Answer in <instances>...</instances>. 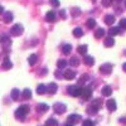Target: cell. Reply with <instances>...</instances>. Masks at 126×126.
<instances>
[{"label": "cell", "instance_id": "1", "mask_svg": "<svg viewBox=\"0 0 126 126\" xmlns=\"http://www.w3.org/2000/svg\"><path fill=\"white\" fill-rule=\"evenodd\" d=\"M29 106L28 105H23V106H20V107H18L16 109V111H15V119H18V120H20V121H23L24 119H25V116L29 113Z\"/></svg>", "mask_w": 126, "mask_h": 126}, {"label": "cell", "instance_id": "2", "mask_svg": "<svg viewBox=\"0 0 126 126\" xmlns=\"http://www.w3.org/2000/svg\"><path fill=\"white\" fill-rule=\"evenodd\" d=\"M23 32H24V28L22 24H15L12 27V29H10V34L14 35V37H19V35H22L23 34Z\"/></svg>", "mask_w": 126, "mask_h": 126}, {"label": "cell", "instance_id": "3", "mask_svg": "<svg viewBox=\"0 0 126 126\" xmlns=\"http://www.w3.org/2000/svg\"><path fill=\"white\" fill-rule=\"evenodd\" d=\"M67 90H68V94H71V96H73V97H78L82 93V88L77 85L76 86H69Z\"/></svg>", "mask_w": 126, "mask_h": 126}, {"label": "cell", "instance_id": "4", "mask_svg": "<svg viewBox=\"0 0 126 126\" xmlns=\"http://www.w3.org/2000/svg\"><path fill=\"white\" fill-rule=\"evenodd\" d=\"M81 120H82V119H81L79 115L72 113V115H69L68 119H67V125H76V124H78Z\"/></svg>", "mask_w": 126, "mask_h": 126}, {"label": "cell", "instance_id": "5", "mask_svg": "<svg viewBox=\"0 0 126 126\" xmlns=\"http://www.w3.org/2000/svg\"><path fill=\"white\" fill-rule=\"evenodd\" d=\"M53 110H54L56 113L61 115V113H64V112H66L67 107H66V105H63V103H61V102H57V103L53 105Z\"/></svg>", "mask_w": 126, "mask_h": 126}, {"label": "cell", "instance_id": "6", "mask_svg": "<svg viewBox=\"0 0 126 126\" xmlns=\"http://www.w3.org/2000/svg\"><path fill=\"white\" fill-rule=\"evenodd\" d=\"M112 71V64L111 63H103V64L100 67V72L103 73V75H110Z\"/></svg>", "mask_w": 126, "mask_h": 126}, {"label": "cell", "instance_id": "7", "mask_svg": "<svg viewBox=\"0 0 126 126\" xmlns=\"http://www.w3.org/2000/svg\"><path fill=\"white\" fill-rule=\"evenodd\" d=\"M91 94H92V90H91V87H85V88H82L81 96H82L83 100H88V98H91Z\"/></svg>", "mask_w": 126, "mask_h": 126}, {"label": "cell", "instance_id": "8", "mask_svg": "<svg viewBox=\"0 0 126 126\" xmlns=\"http://www.w3.org/2000/svg\"><path fill=\"white\" fill-rule=\"evenodd\" d=\"M57 90H58V86H57V83H54V82H50L49 85L47 86V92L50 93V94H54L57 92Z\"/></svg>", "mask_w": 126, "mask_h": 126}, {"label": "cell", "instance_id": "9", "mask_svg": "<svg viewBox=\"0 0 126 126\" xmlns=\"http://www.w3.org/2000/svg\"><path fill=\"white\" fill-rule=\"evenodd\" d=\"M0 43H1L4 47H9L10 44H12V40H10V38L8 35L3 34V35H0Z\"/></svg>", "mask_w": 126, "mask_h": 126}, {"label": "cell", "instance_id": "10", "mask_svg": "<svg viewBox=\"0 0 126 126\" xmlns=\"http://www.w3.org/2000/svg\"><path fill=\"white\" fill-rule=\"evenodd\" d=\"M106 107L109 109V111H115L117 109V105H116V101L115 100H109L106 102Z\"/></svg>", "mask_w": 126, "mask_h": 126}, {"label": "cell", "instance_id": "11", "mask_svg": "<svg viewBox=\"0 0 126 126\" xmlns=\"http://www.w3.org/2000/svg\"><path fill=\"white\" fill-rule=\"evenodd\" d=\"M63 77H64L66 79H73L76 77V72L72 71V69H67L64 73H63Z\"/></svg>", "mask_w": 126, "mask_h": 126}, {"label": "cell", "instance_id": "12", "mask_svg": "<svg viewBox=\"0 0 126 126\" xmlns=\"http://www.w3.org/2000/svg\"><path fill=\"white\" fill-rule=\"evenodd\" d=\"M1 67L4 69H10V68H13V63H12V61L6 57V58H4V61L1 63Z\"/></svg>", "mask_w": 126, "mask_h": 126}, {"label": "cell", "instance_id": "13", "mask_svg": "<svg viewBox=\"0 0 126 126\" xmlns=\"http://www.w3.org/2000/svg\"><path fill=\"white\" fill-rule=\"evenodd\" d=\"M48 105L47 103H39L38 106H37V111L39 112V113H46L47 111H48Z\"/></svg>", "mask_w": 126, "mask_h": 126}, {"label": "cell", "instance_id": "14", "mask_svg": "<svg viewBox=\"0 0 126 126\" xmlns=\"http://www.w3.org/2000/svg\"><path fill=\"white\" fill-rule=\"evenodd\" d=\"M83 63H85L86 66L91 67V66L94 64V59H93V57H91V56H86L85 58H83Z\"/></svg>", "mask_w": 126, "mask_h": 126}, {"label": "cell", "instance_id": "15", "mask_svg": "<svg viewBox=\"0 0 126 126\" xmlns=\"http://www.w3.org/2000/svg\"><path fill=\"white\" fill-rule=\"evenodd\" d=\"M103 44H105V47H107V48L113 47V44H115V40H113V38L110 35L109 38H106V39L103 40Z\"/></svg>", "mask_w": 126, "mask_h": 126}, {"label": "cell", "instance_id": "16", "mask_svg": "<svg viewBox=\"0 0 126 126\" xmlns=\"http://www.w3.org/2000/svg\"><path fill=\"white\" fill-rule=\"evenodd\" d=\"M3 20L8 24V23H10V22H13V13H10V12H5L4 13V18H3Z\"/></svg>", "mask_w": 126, "mask_h": 126}, {"label": "cell", "instance_id": "17", "mask_svg": "<svg viewBox=\"0 0 126 126\" xmlns=\"http://www.w3.org/2000/svg\"><path fill=\"white\" fill-rule=\"evenodd\" d=\"M101 92H102L103 96H111V94H112V88L110 86H103Z\"/></svg>", "mask_w": 126, "mask_h": 126}, {"label": "cell", "instance_id": "18", "mask_svg": "<svg viewBox=\"0 0 126 126\" xmlns=\"http://www.w3.org/2000/svg\"><path fill=\"white\" fill-rule=\"evenodd\" d=\"M54 19H56V13L53 12V10H50V12H48L47 13V15H46V20L47 22H54Z\"/></svg>", "mask_w": 126, "mask_h": 126}, {"label": "cell", "instance_id": "19", "mask_svg": "<svg viewBox=\"0 0 126 126\" xmlns=\"http://www.w3.org/2000/svg\"><path fill=\"white\" fill-rule=\"evenodd\" d=\"M120 27L117 28V27H112V28H110L109 29V34L111 35V37H115V35H117L119 33H120Z\"/></svg>", "mask_w": 126, "mask_h": 126}, {"label": "cell", "instance_id": "20", "mask_svg": "<svg viewBox=\"0 0 126 126\" xmlns=\"http://www.w3.org/2000/svg\"><path fill=\"white\" fill-rule=\"evenodd\" d=\"M73 35H75L76 38H81V37L83 35V30H82V28L77 27V28L73 29Z\"/></svg>", "mask_w": 126, "mask_h": 126}, {"label": "cell", "instance_id": "21", "mask_svg": "<svg viewBox=\"0 0 126 126\" xmlns=\"http://www.w3.org/2000/svg\"><path fill=\"white\" fill-rule=\"evenodd\" d=\"M47 92V86H44L43 83H40V85L37 87V93L38 94H44Z\"/></svg>", "mask_w": 126, "mask_h": 126}, {"label": "cell", "instance_id": "22", "mask_svg": "<svg viewBox=\"0 0 126 126\" xmlns=\"http://www.w3.org/2000/svg\"><path fill=\"white\" fill-rule=\"evenodd\" d=\"M37 61H38L37 54H30V56H29V58H28V63H29L30 66H34L35 63H37Z\"/></svg>", "mask_w": 126, "mask_h": 126}, {"label": "cell", "instance_id": "23", "mask_svg": "<svg viewBox=\"0 0 126 126\" xmlns=\"http://www.w3.org/2000/svg\"><path fill=\"white\" fill-rule=\"evenodd\" d=\"M105 23L107 25H112L115 23V16L113 15H106L105 16Z\"/></svg>", "mask_w": 126, "mask_h": 126}, {"label": "cell", "instance_id": "24", "mask_svg": "<svg viewBox=\"0 0 126 126\" xmlns=\"http://www.w3.org/2000/svg\"><path fill=\"white\" fill-rule=\"evenodd\" d=\"M105 35V29L103 28H98L97 30H96V33H94V38L96 39H100V38H102Z\"/></svg>", "mask_w": 126, "mask_h": 126}, {"label": "cell", "instance_id": "25", "mask_svg": "<svg viewBox=\"0 0 126 126\" xmlns=\"http://www.w3.org/2000/svg\"><path fill=\"white\" fill-rule=\"evenodd\" d=\"M22 97H23L24 100H29V98L32 97V91H30L29 88H25V90L23 91V93H22Z\"/></svg>", "mask_w": 126, "mask_h": 126}, {"label": "cell", "instance_id": "26", "mask_svg": "<svg viewBox=\"0 0 126 126\" xmlns=\"http://www.w3.org/2000/svg\"><path fill=\"white\" fill-rule=\"evenodd\" d=\"M67 61H64V59H59L58 62H57V67L59 68V69H64L66 67H67Z\"/></svg>", "mask_w": 126, "mask_h": 126}, {"label": "cell", "instance_id": "27", "mask_svg": "<svg viewBox=\"0 0 126 126\" xmlns=\"http://www.w3.org/2000/svg\"><path fill=\"white\" fill-rule=\"evenodd\" d=\"M86 25H87V28H90V29H93L94 27H96V20H94V19H92V18L87 19Z\"/></svg>", "mask_w": 126, "mask_h": 126}, {"label": "cell", "instance_id": "28", "mask_svg": "<svg viewBox=\"0 0 126 126\" xmlns=\"http://www.w3.org/2000/svg\"><path fill=\"white\" fill-rule=\"evenodd\" d=\"M10 96H12V98L15 101V100H18L19 98V96H20V91L18 90V88H14L13 91H12V93H10Z\"/></svg>", "mask_w": 126, "mask_h": 126}, {"label": "cell", "instance_id": "29", "mask_svg": "<svg viewBox=\"0 0 126 126\" xmlns=\"http://www.w3.org/2000/svg\"><path fill=\"white\" fill-rule=\"evenodd\" d=\"M87 49H88V47H87L86 44L79 46V47L77 48V50H78V53H79V54H86V53H87Z\"/></svg>", "mask_w": 126, "mask_h": 126}, {"label": "cell", "instance_id": "30", "mask_svg": "<svg viewBox=\"0 0 126 126\" xmlns=\"http://www.w3.org/2000/svg\"><path fill=\"white\" fill-rule=\"evenodd\" d=\"M71 50H72V46L71 44H66V46H63V48H62L63 54H69Z\"/></svg>", "mask_w": 126, "mask_h": 126}, {"label": "cell", "instance_id": "31", "mask_svg": "<svg viewBox=\"0 0 126 126\" xmlns=\"http://www.w3.org/2000/svg\"><path fill=\"white\" fill-rule=\"evenodd\" d=\"M92 106H94L96 109H101V106H102V101L100 100V98H96V100H93L92 101Z\"/></svg>", "mask_w": 126, "mask_h": 126}, {"label": "cell", "instance_id": "32", "mask_svg": "<svg viewBox=\"0 0 126 126\" xmlns=\"http://www.w3.org/2000/svg\"><path fill=\"white\" fill-rule=\"evenodd\" d=\"M46 125H47V126H50V125L57 126V125H58V121H57L56 119H53V117H50V119H48V120L46 121Z\"/></svg>", "mask_w": 126, "mask_h": 126}, {"label": "cell", "instance_id": "33", "mask_svg": "<svg viewBox=\"0 0 126 126\" xmlns=\"http://www.w3.org/2000/svg\"><path fill=\"white\" fill-rule=\"evenodd\" d=\"M69 64H71V66L77 67V66L79 64V59H78L77 57H72V58H71V61H69Z\"/></svg>", "mask_w": 126, "mask_h": 126}, {"label": "cell", "instance_id": "34", "mask_svg": "<svg viewBox=\"0 0 126 126\" xmlns=\"http://www.w3.org/2000/svg\"><path fill=\"white\" fill-rule=\"evenodd\" d=\"M97 111H98V109H96L94 106H92V105L87 107V112H88L90 115H94V113H96Z\"/></svg>", "mask_w": 126, "mask_h": 126}, {"label": "cell", "instance_id": "35", "mask_svg": "<svg viewBox=\"0 0 126 126\" xmlns=\"http://www.w3.org/2000/svg\"><path fill=\"white\" fill-rule=\"evenodd\" d=\"M71 14H72V16H78V15L81 14V9H79V8H73L72 12H71Z\"/></svg>", "mask_w": 126, "mask_h": 126}, {"label": "cell", "instance_id": "36", "mask_svg": "<svg viewBox=\"0 0 126 126\" xmlns=\"http://www.w3.org/2000/svg\"><path fill=\"white\" fill-rule=\"evenodd\" d=\"M111 4H112V0H102V5L105 8H109Z\"/></svg>", "mask_w": 126, "mask_h": 126}, {"label": "cell", "instance_id": "37", "mask_svg": "<svg viewBox=\"0 0 126 126\" xmlns=\"http://www.w3.org/2000/svg\"><path fill=\"white\" fill-rule=\"evenodd\" d=\"M82 125L83 126H92V125H94V122L92 120H85V121L82 122Z\"/></svg>", "mask_w": 126, "mask_h": 126}, {"label": "cell", "instance_id": "38", "mask_svg": "<svg viewBox=\"0 0 126 126\" xmlns=\"http://www.w3.org/2000/svg\"><path fill=\"white\" fill-rule=\"evenodd\" d=\"M87 79H88V76H87V75H83V76L79 78V83H81V85H82V83H86Z\"/></svg>", "mask_w": 126, "mask_h": 126}, {"label": "cell", "instance_id": "39", "mask_svg": "<svg viewBox=\"0 0 126 126\" xmlns=\"http://www.w3.org/2000/svg\"><path fill=\"white\" fill-rule=\"evenodd\" d=\"M50 5L53 8H58L59 6V0H50Z\"/></svg>", "mask_w": 126, "mask_h": 126}, {"label": "cell", "instance_id": "40", "mask_svg": "<svg viewBox=\"0 0 126 126\" xmlns=\"http://www.w3.org/2000/svg\"><path fill=\"white\" fill-rule=\"evenodd\" d=\"M120 28L121 29H126V18L120 20Z\"/></svg>", "mask_w": 126, "mask_h": 126}, {"label": "cell", "instance_id": "41", "mask_svg": "<svg viewBox=\"0 0 126 126\" xmlns=\"http://www.w3.org/2000/svg\"><path fill=\"white\" fill-rule=\"evenodd\" d=\"M59 15H61V18L64 19V18L67 16V14H66V10H61V12H59Z\"/></svg>", "mask_w": 126, "mask_h": 126}, {"label": "cell", "instance_id": "42", "mask_svg": "<svg viewBox=\"0 0 126 126\" xmlns=\"http://www.w3.org/2000/svg\"><path fill=\"white\" fill-rule=\"evenodd\" d=\"M56 77H57V78H62V77H63V75H61L59 72H56Z\"/></svg>", "mask_w": 126, "mask_h": 126}, {"label": "cell", "instance_id": "43", "mask_svg": "<svg viewBox=\"0 0 126 126\" xmlns=\"http://www.w3.org/2000/svg\"><path fill=\"white\" fill-rule=\"evenodd\" d=\"M120 122L121 124H126V117H121L120 119Z\"/></svg>", "mask_w": 126, "mask_h": 126}, {"label": "cell", "instance_id": "44", "mask_svg": "<svg viewBox=\"0 0 126 126\" xmlns=\"http://www.w3.org/2000/svg\"><path fill=\"white\" fill-rule=\"evenodd\" d=\"M122 69H124V72H126V62L122 64Z\"/></svg>", "mask_w": 126, "mask_h": 126}, {"label": "cell", "instance_id": "45", "mask_svg": "<svg viewBox=\"0 0 126 126\" xmlns=\"http://www.w3.org/2000/svg\"><path fill=\"white\" fill-rule=\"evenodd\" d=\"M3 13H4V8L0 5V14H3Z\"/></svg>", "mask_w": 126, "mask_h": 126}, {"label": "cell", "instance_id": "46", "mask_svg": "<svg viewBox=\"0 0 126 126\" xmlns=\"http://www.w3.org/2000/svg\"><path fill=\"white\" fill-rule=\"evenodd\" d=\"M116 1H117V3H120V1H122V0H116Z\"/></svg>", "mask_w": 126, "mask_h": 126}, {"label": "cell", "instance_id": "47", "mask_svg": "<svg viewBox=\"0 0 126 126\" xmlns=\"http://www.w3.org/2000/svg\"><path fill=\"white\" fill-rule=\"evenodd\" d=\"M125 6H126V0H125Z\"/></svg>", "mask_w": 126, "mask_h": 126}, {"label": "cell", "instance_id": "48", "mask_svg": "<svg viewBox=\"0 0 126 126\" xmlns=\"http://www.w3.org/2000/svg\"><path fill=\"white\" fill-rule=\"evenodd\" d=\"M125 54H126V52H125Z\"/></svg>", "mask_w": 126, "mask_h": 126}]
</instances>
